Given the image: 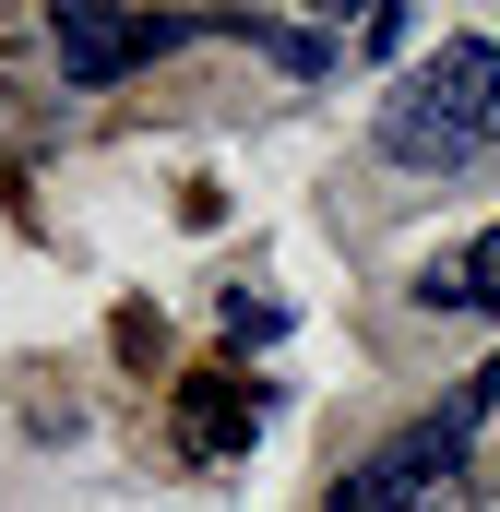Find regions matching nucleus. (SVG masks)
Returning <instances> with one entry per match:
<instances>
[{"label":"nucleus","mask_w":500,"mask_h":512,"mask_svg":"<svg viewBox=\"0 0 500 512\" xmlns=\"http://www.w3.org/2000/svg\"><path fill=\"white\" fill-rule=\"evenodd\" d=\"M489 131H500V48L489 36H441L381 96V155L393 167H477Z\"/></svg>","instance_id":"f257e3e1"},{"label":"nucleus","mask_w":500,"mask_h":512,"mask_svg":"<svg viewBox=\"0 0 500 512\" xmlns=\"http://www.w3.org/2000/svg\"><path fill=\"white\" fill-rule=\"evenodd\" d=\"M465 441H477V393L465 405H441V417H417V429H393L370 465L334 489V512H417L453 489V465H465Z\"/></svg>","instance_id":"f03ea898"},{"label":"nucleus","mask_w":500,"mask_h":512,"mask_svg":"<svg viewBox=\"0 0 500 512\" xmlns=\"http://www.w3.org/2000/svg\"><path fill=\"white\" fill-rule=\"evenodd\" d=\"M179 36H215V24H191V12H108V0H60L48 12L60 84H120L131 60H167Z\"/></svg>","instance_id":"7ed1b4c3"},{"label":"nucleus","mask_w":500,"mask_h":512,"mask_svg":"<svg viewBox=\"0 0 500 512\" xmlns=\"http://www.w3.org/2000/svg\"><path fill=\"white\" fill-rule=\"evenodd\" d=\"M250 429H262V382H239V370H203V382L179 393V453H191V465L239 453Z\"/></svg>","instance_id":"20e7f679"},{"label":"nucleus","mask_w":500,"mask_h":512,"mask_svg":"<svg viewBox=\"0 0 500 512\" xmlns=\"http://www.w3.org/2000/svg\"><path fill=\"white\" fill-rule=\"evenodd\" d=\"M417 298H429V310H500V227H477V251H465V262H429Z\"/></svg>","instance_id":"39448f33"},{"label":"nucleus","mask_w":500,"mask_h":512,"mask_svg":"<svg viewBox=\"0 0 500 512\" xmlns=\"http://www.w3.org/2000/svg\"><path fill=\"white\" fill-rule=\"evenodd\" d=\"M227 334H239V346H262V334H286V310H274V298H227Z\"/></svg>","instance_id":"423d86ee"},{"label":"nucleus","mask_w":500,"mask_h":512,"mask_svg":"<svg viewBox=\"0 0 500 512\" xmlns=\"http://www.w3.org/2000/svg\"><path fill=\"white\" fill-rule=\"evenodd\" d=\"M24 143H36V120H24V96L0 84V167H24Z\"/></svg>","instance_id":"0eeeda50"},{"label":"nucleus","mask_w":500,"mask_h":512,"mask_svg":"<svg viewBox=\"0 0 500 512\" xmlns=\"http://www.w3.org/2000/svg\"><path fill=\"white\" fill-rule=\"evenodd\" d=\"M477 405H500V358H489V382H477Z\"/></svg>","instance_id":"6e6552de"}]
</instances>
